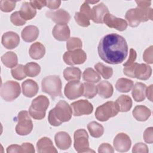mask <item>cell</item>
I'll return each instance as SVG.
<instances>
[{
  "mask_svg": "<svg viewBox=\"0 0 153 153\" xmlns=\"http://www.w3.org/2000/svg\"><path fill=\"white\" fill-rule=\"evenodd\" d=\"M97 51L102 60L109 64L117 65L123 62L127 57L128 45L124 37L112 33L101 38Z\"/></svg>",
  "mask_w": 153,
  "mask_h": 153,
  "instance_id": "6da1fadb",
  "label": "cell"
},
{
  "mask_svg": "<svg viewBox=\"0 0 153 153\" xmlns=\"http://www.w3.org/2000/svg\"><path fill=\"white\" fill-rule=\"evenodd\" d=\"M71 106L65 101L60 100L48 113V120L53 126H59L63 123L69 121L72 117Z\"/></svg>",
  "mask_w": 153,
  "mask_h": 153,
  "instance_id": "7a4b0ae2",
  "label": "cell"
},
{
  "mask_svg": "<svg viewBox=\"0 0 153 153\" xmlns=\"http://www.w3.org/2000/svg\"><path fill=\"white\" fill-rule=\"evenodd\" d=\"M42 91L51 96V98L63 97L62 93V83L60 77L57 75H49L45 76L41 82Z\"/></svg>",
  "mask_w": 153,
  "mask_h": 153,
  "instance_id": "3957f363",
  "label": "cell"
},
{
  "mask_svg": "<svg viewBox=\"0 0 153 153\" xmlns=\"http://www.w3.org/2000/svg\"><path fill=\"white\" fill-rule=\"evenodd\" d=\"M49 104V100L45 96H38L32 101L29 108V115L35 120H40L44 118Z\"/></svg>",
  "mask_w": 153,
  "mask_h": 153,
  "instance_id": "277c9868",
  "label": "cell"
},
{
  "mask_svg": "<svg viewBox=\"0 0 153 153\" xmlns=\"http://www.w3.org/2000/svg\"><path fill=\"white\" fill-rule=\"evenodd\" d=\"M118 112L119 111L115 103L108 101L96 108L95 117L99 121L104 122L116 116Z\"/></svg>",
  "mask_w": 153,
  "mask_h": 153,
  "instance_id": "5b68a950",
  "label": "cell"
},
{
  "mask_svg": "<svg viewBox=\"0 0 153 153\" xmlns=\"http://www.w3.org/2000/svg\"><path fill=\"white\" fill-rule=\"evenodd\" d=\"M21 90L19 82L14 81H7L1 87V97L7 102H11L20 94Z\"/></svg>",
  "mask_w": 153,
  "mask_h": 153,
  "instance_id": "8992f818",
  "label": "cell"
},
{
  "mask_svg": "<svg viewBox=\"0 0 153 153\" xmlns=\"http://www.w3.org/2000/svg\"><path fill=\"white\" fill-rule=\"evenodd\" d=\"M17 123L16 126V133L20 136L29 134L33 129V123L29 116V113L26 111H21L17 117Z\"/></svg>",
  "mask_w": 153,
  "mask_h": 153,
  "instance_id": "52a82bcc",
  "label": "cell"
},
{
  "mask_svg": "<svg viewBox=\"0 0 153 153\" xmlns=\"http://www.w3.org/2000/svg\"><path fill=\"white\" fill-rule=\"evenodd\" d=\"M74 146L78 152H94L89 148L88 135L85 129H78L74 132Z\"/></svg>",
  "mask_w": 153,
  "mask_h": 153,
  "instance_id": "ba28073f",
  "label": "cell"
},
{
  "mask_svg": "<svg viewBox=\"0 0 153 153\" xmlns=\"http://www.w3.org/2000/svg\"><path fill=\"white\" fill-rule=\"evenodd\" d=\"M63 59L68 65L74 66L84 63L87 59V54L82 49L68 51L64 53Z\"/></svg>",
  "mask_w": 153,
  "mask_h": 153,
  "instance_id": "9c48e42d",
  "label": "cell"
},
{
  "mask_svg": "<svg viewBox=\"0 0 153 153\" xmlns=\"http://www.w3.org/2000/svg\"><path fill=\"white\" fill-rule=\"evenodd\" d=\"M84 84L79 81H71L68 82L64 89L66 97L70 100L76 99L83 94Z\"/></svg>",
  "mask_w": 153,
  "mask_h": 153,
  "instance_id": "30bf717a",
  "label": "cell"
},
{
  "mask_svg": "<svg viewBox=\"0 0 153 153\" xmlns=\"http://www.w3.org/2000/svg\"><path fill=\"white\" fill-rule=\"evenodd\" d=\"M73 115L75 117L83 115H89L93 111L92 104L87 100H79L71 104Z\"/></svg>",
  "mask_w": 153,
  "mask_h": 153,
  "instance_id": "8fae6325",
  "label": "cell"
},
{
  "mask_svg": "<svg viewBox=\"0 0 153 153\" xmlns=\"http://www.w3.org/2000/svg\"><path fill=\"white\" fill-rule=\"evenodd\" d=\"M113 145L115 149L118 152H125L130 149L131 145V141L127 134L120 133L115 137Z\"/></svg>",
  "mask_w": 153,
  "mask_h": 153,
  "instance_id": "7c38bea8",
  "label": "cell"
},
{
  "mask_svg": "<svg viewBox=\"0 0 153 153\" xmlns=\"http://www.w3.org/2000/svg\"><path fill=\"white\" fill-rule=\"evenodd\" d=\"M105 23L109 27L114 28L118 31H123L127 27V22L121 18H118L110 13L105 15L103 19Z\"/></svg>",
  "mask_w": 153,
  "mask_h": 153,
  "instance_id": "4fadbf2b",
  "label": "cell"
},
{
  "mask_svg": "<svg viewBox=\"0 0 153 153\" xmlns=\"http://www.w3.org/2000/svg\"><path fill=\"white\" fill-rule=\"evenodd\" d=\"M46 16L57 25H66L71 19L69 13L63 9L48 11L46 13Z\"/></svg>",
  "mask_w": 153,
  "mask_h": 153,
  "instance_id": "5bb4252c",
  "label": "cell"
},
{
  "mask_svg": "<svg viewBox=\"0 0 153 153\" xmlns=\"http://www.w3.org/2000/svg\"><path fill=\"white\" fill-rule=\"evenodd\" d=\"M1 42L5 48L11 50L19 45L20 37L17 33L13 31H8L2 35Z\"/></svg>",
  "mask_w": 153,
  "mask_h": 153,
  "instance_id": "9a60e30c",
  "label": "cell"
},
{
  "mask_svg": "<svg viewBox=\"0 0 153 153\" xmlns=\"http://www.w3.org/2000/svg\"><path fill=\"white\" fill-rule=\"evenodd\" d=\"M109 13L108 7L103 2L93 6L91 9L92 20L96 23H103V19L106 14Z\"/></svg>",
  "mask_w": 153,
  "mask_h": 153,
  "instance_id": "2e32d148",
  "label": "cell"
},
{
  "mask_svg": "<svg viewBox=\"0 0 153 153\" xmlns=\"http://www.w3.org/2000/svg\"><path fill=\"white\" fill-rule=\"evenodd\" d=\"M54 141L58 148L62 150L69 149L72 143L69 134L65 131H59L54 136Z\"/></svg>",
  "mask_w": 153,
  "mask_h": 153,
  "instance_id": "e0dca14e",
  "label": "cell"
},
{
  "mask_svg": "<svg viewBox=\"0 0 153 153\" xmlns=\"http://www.w3.org/2000/svg\"><path fill=\"white\" fill-rule=\"evenodd\" d=\"M52 34L59 41H67L70 36V29L67 25H56L53 29Z\"/></svg>",
  "mask_w": 153,
  "mask_h": 153,
  "instance_id": "ac0fdd59",
  "label": "cell"
},
{
  "mask_svg": "<svg viewBox=\"0 0 153 153\" xmlns=\"http://www.w3.org/2000/svg\"><path fill=\"white\" fill-rule=\"evenodd\" d=\"M36 149L39 153H56L57 150L53 144L51 140L47 137L41 138L36 143Z\"/></svg>",
  "mask_w": 153,
  "mask_h": 153,
  "instance_id": "d6986e66",
  "label": "cell"
},
{
  "mask_svg": "<svg viewBox=\"0 0 153 153\" xmlns=\"http://www.w3.org/2000/svg\"><path fill=\"white\" fill-rule=\"evenodd\" d=\"M22 93L24 96L27 97H32L35 96L39 90L38 84L33 80L28 79L22 84Z\"/></svg>",
  "mask_w": 153,
  "mask_h": 153,
  "instance_id": "ffe728a7",
  "label": "cell"
},
{
  "mask_svg": "<svg viewBox=\"0 0 153 153\" xmlns=\"http://www.w3.org/2000/svg\"><path fill=\"white\" fill-rule=\"evenodd\" d=\"M39 35L38 28L33 25L26 26L22 31V39L27 42H32L35 41Z\"/></svg>",
  "mask_w": 153,
  "mask_h": 153,
  "instance_id": "44dd1931",
  "label": "cell"
},
{
  "mask_svg": "<svg viewBox=\"0 0 153 153\" xmlns=\"http://www.w3.org/2000/svg\"><path fill=\"white\" fill-rule=\"evenodd\" d=\"M134 13L136 19L140 23L153 20V10L152 8L137 7L134 8Z\"/></svg>",
  "mask_w": 153,
  "mask_h": 153,
  "instance_id": "7402d4cb",
  "label": "cell"
},
{
  "mask_svg": "<svg viewBox=\"0 0 153 153\" xmlns=\"http://www.w3.org/2000/svg\"><path fill=\"white\" fill-rule=\"evenodd\" d=\"M152 74V68L145 63H137L134 71L135 78L140 80H146Z\"/></svg>",
  "mask_w": 153,
  "mask_h": 153,
  "instance_id": "603a6c76",
  "label": "cell"
},
{
  "mask_svg": "<svg viewBox=\"0 0 153 153\" xmlns=\"http://www.w3.org/2000/svg\"><path fill=\"white\" fill-rule=\"evenodd\" d=\"M133 117L139 121H145L151 116V110L145 106L137 105L132 112Z\"/></svg>",
  "mask_w": 153,
  "mask_h": 153,
  "instance_id": "cb8c5ba5",
  "label": "cell"
},
{
  "mask_svg": "<svg viewBox=\"0 0 153 153\" xmlns=\"http://www.w3.org/2000/svg\"><path fill=\"white\" fill-rule=\"evenodd\" d=\"M98 94L102 98L108 99L112 96L114 92L112 85L108 81H102L97 85Z\"/></svg>",
  "mask_w": 153,
  "mask_h": 153,
  "instance_id": "d4e9b609",
  "label": "cell"
},
{
  "mask_svg": "<svg viewBox=\"0 0 153 153\" xmlns=\"http://www.w3.org/2000/svg\"><path fill=\"white\" fill-rule=\"evenodd\" d=\"M133 87L131 94L134 100L137 102L144 100L146 97V85L142 82H136Z\"/></svg>",
  "mask_w": 153,
  "mask_h": 153,
  "instance_id": "484cf974",
  "label": "cell"
},
{
  "mask_svg": "<svg viewBox=\"0 0 153 153\" xmlns=\"http://www.w3.org/2000/svg\"><path fill=\"white\" fill-rule=\"evenodd\" d=\"M45 53V48L43 44L39 42H36L32 44L29 50L30 57L35 60L41 59L44 57Z\"/></svg>",
  "mask_w": 153,
  "mask_h": 153,
  "instance_id": "4316f807",
  "label": "cell"
},
{
  "mask_svg": "<svg viewBox=\"0 0 153 153\" xmlns=\"http://www.w3.org/2000/svg\"><path fill=\"white\" fill-rule=\"evenodd\" d=\"M119 112H127L132 106V100L128 95H121L115 102Z\"/></svg>",
  "mask_w": 153,
  "mask_h": 153,
  "instance_id": "83f0119b",
  "label": "cell"
},
{
  "mask_svg": "<svg viewBox=\"0 0 153 153\" xmlns=\"http://www.w3.org/2000/svg\"><path fill=\"white\" fill-rule=\"evenodd\" d=\"M20 14L25 20H29L32 19L36 14V10L29 2H25L22 4L19 11Z\"/></svg>",
  "mask_w": 153,
  "mask_h": 153,
  "instance_id": "f1b7e54d",
  "label": "cell"
},
{
  "mask_svg": "<svg viewBox=\"0 0 153 153\" xmlns=\"http://www.w3.org/2000/svg\"><path fill=\"white\" fill-rule=\"evenodd\" d=\"M63 76L68 81H79L81 76V71L76 67H68L63 71Z\"/></svg>",
  "mask_w": 153,
  "mask_h": 153,
  "instance_id": "f546056e",
  "label": "cell"
},
{
  "mask_svg": "<svg viewBox=\"0 0 153 153\" xmlns=\"http://www.w3.org/2000/svg\"><path fill=\"white\" fill-rule=\"evenodd\" d=\"M82 78L87 82L92 84L97 83L101 79L100 74L91 68H88L84 70L82 74Z\"/></svg>",
  "mask_w": 153,
  "mask_h": 153,
  "instance_id": "4dcf8cb0",
  "label": "cell"
},
{
  "mask_svg": "<svg viewBox=\"0 0 153 153\" xmlns=\"http://www.w3.org/2000/svg\"><path fill=\"white\" fill-rule=\"evenodd\" d=\"M1 61L6 67L8 68H13L16 67L17 65V56L13 51H8L2 56Z\"/></svg>",
  "mask_w": 153,
  "mask_h": 153,
  "instance_id": "1f68e13d",
  "label": "cell"
},
{
  "mask_svg": "<svg viewBox=\"0 0 153 153\" xmlns=\"http://www.w3.org/2000/svg\"><path fill=\"white\" fill-rule=\"evenodd\" d=\"M133 86V81L131 79L121 78L117 80L115 84L116 89L121 93H127L131 90Z\"/></svg>",
  "mask_w": 153,
  "mask_h": 153,
  "instance_id": "d6a6232c",
  "label": "cell"
},
{
  "mask_svg": "<svg viewBox=\"0 0 153 153\" xmlns=\"http://www.w3.org/2000/svg\"><path fill=\"white\" fill-rule=\"evenodd\" d=\"M87 128L91 136L94 138L101 137L104 133V128L103 126L96 121H91L87 125Z\"/></svg>",
  "mask_w": 153,
  "mask_h": 153,
  "instance_id": "836d02e7",
  "label": "cell"
},
{
  "mask_svg": "<svg viewBox=\"0 0 153 153\" xmlns=\"http://www.w3.org/2000/svg\"><path fill=\"white\" fill-rule=\"evenodd\" d=\"M24 69L26 76L35 77L40 73L41 67L35 62H29L24 66Z\"/></svg>",
  "mask_w": 153,
  "mask_h": 153,
  "instance_id": "e575fe53",
  "label": "cell"
},
{
  "mask_svg": "<svg viewBox=\"0 0 153 153\" xmlns=\"http://www.w3.org/2000/svg\"><path fill=\"white\" fill-rule=\"evenodd\" d=\"M94 68L96 71L104 79H109L113 75V69L112 68L106 66L102 63H97L94 65Z\"/></svg>",
  "mask_w": 153,
  "mask_h": 153,
  "instance_id": "d590c367",
  "label": "cell"
},
{
  "mask_svg": "<svg viewBox=\"0 0 153 153\" xmlns=\"http://www.w3.org/2000/svg\"><path fill=\"white\" fill-rule=\"evenodd\" d=\"M83 95L87 99L93 98L97 93V85L90 82H84Z\"/></svg>",
  "mask_w": 153,
  "mask_h": 153,
  "instance_id": "8d00e7d4",
  "label": "cell"
},
{
  "mask_svg": "<svg viewBox=\"0 0 153 153\" xmlns=\"http://www.w3.org/2000/svg\"><path fill=\"white\" fill-rule=\"evenodd\" d=\"M82 47V41L76 37L69 38L66 42V48L68 51H74L81 49Z\"/></svg>",
  "mask_w": 153,
  "mask_h": 153,
  "instance_id": "74e56055",
  "label": "cell"
},
{
  "mask_svg": "<svg viewBox=\"0 0 153 153\" xmlns=\"http://www.w3.org/2000/svg\"><path fill=\"white\" fill-rule=\"evenodd\" d=\"M11 73L13 77L17 80H22L26 77L24 66L22 64H19L13 68L11 71Z\"/></svg>",
  "mask_w": 153,
  "mask_h": 153,
  "instance_id": "f35d334b",
  "label": "cell"
},
{
  "mask_svg": "<svg viewBox=\"0 0 153 153\" xmlns=\"http://www.w3.org/2000/svg\"><path fill=\"white\" fill-rule=\"evenodd\" d=\"M125 17L127 21L128 22V24L129 25V26L132 27H137L140 23L137 20V19L135 16V14L134 13V8H131L128 10L126 13Z\"/></svg>",
  "mask_w": 153,
  "mask_h": 153,
  "instance_id": "ab89813d",
  "label": "cell"
},
{
  "mask_svg": "<svg viewBox=\"0 0 153 153\" xmlns=\"http://www.w3.org/2000/svg\"><path fill=\"white\" fill-rule=\"evenodd\" d=\"M74 19L76 23L82 27H88L90 25V20L80 12H76L75 13Z\"/></svg>",
  "mask_w": 153,
  "mask_h": 153,
  "instance_id": "60d3db41",
  "label": "cell"
},
{
  "mask_svg": "<svg viewBox=\"0 0 153 153\" xmlns=\"http://www.w3.org/2000/svg\"><path fill=\"white\" fill-rule=\"evenodd\" d=\"M16 4V1L1 0L0 1V9L5 13H9L13 11Z\"/></svg>",
  "mask_w": 153,
  "mask_h": 153,
  "instance_id": "b9f144b4",
  "label": "cell"
},
{
  "mask_svg": "<svg viewBox=\"0 0 153 153\" xmlns=\"http://www.w3.org/2000/svg\"><path fill=\"white\" fill-rule=\"evenodd\" d=\"M10 20L11 23L15 26H23L26 22L20 14L19 11H15L11 14L10 16Z\"/></svg>",
  "mask_w": 153,
  "mask_h": 153,
  "instance_id": "7bdbcfd3",
  "label": "cell"
},
{
  "mask_svg": "<svg viewBox=\"0 0 153 153\" xmlns=\"http://www.w3.org/2000/svg\"><path fill=\"white\" fill-rule=\"evenodd\" d=\"M152 51H153V46L151 45L147 48L143 54V59L145 62L148 64H152L153 63V57H152Z\"/></svg>",
  "mask_w": 153,
  "mask_h": 153,
  "instance_id": "ee69618b",
  "label": "cell"
},
{
  "mask_svg": "<svg viewBox=\"0 0 153 153\" xmlns=\"http://www.w3.org/2000/svg\"><path fill=\"white\" fill-rule=\"evenodd\" d=\"M79 12L84 15H85L89 20L92 19V14H91V9L88 3L85 1L81 5L80 7Z\"/></svg>",
  "mask_w": 153,
  "mask_h": 153,
  "instance_id": "f6af8a7d",
  "label": "cell"
},
{
  "mask_svg": "<svg viewBox=\"0 0 153 153\" xmlns=\"http://www.w3.org/2000/svg\"><path fill=\"white\" fill-rule=\"evenodd\" d=\"M143 139L147 143L151 144L153 142V127L146 128L143 132Z\"/></svg>",
  "mask_w": 153,
  "mask_h": 153,
  "instance_id": "bcb514c9",
  "label": "cell"
},
{
  "mask_svg": "<svg viewBox=\"0 0 153 153\" xmlns=\"http://www.w3.org/2000/svg\"><path fill=\"white\" fill-rule=\"evenodd\" d=\"M132 152L133 153H148L149 152L148 148L146 145L143 143H136L132 149Z\"/></svg>",
  "mask_w": 153,
  "mask_h": 153,
  "instance_id": "7dc6e473",
  "label": "cell"
},
{
  "mask_svg": "<svg viewBox=\"0 0 153 153\" xmlns=\"http://www.w3.org/2000/svg\"><path fill=\"white\" fill-rule=\"evenodd\" d=\"M137 63H133L132 65L124 67L123 69L124 74L127 76H129L131 78H135L134 71H135V68L137 65Z\"/></svg>",
  "mask_w": 153,
  "mask_h": 153,
  "instance_id": "c3c4849f",
  "label": "cell"
},
{
  "mask_svg": "<svg viewBox=\"0 0 153 153\" xmlns=\"http://www.w3.org/2000/svg\"><path fill=\"white\" fill-rule=\"evenodd\" d=\"M136 57H137L136 51L134 49L131 48L130 50L129 57H128V60L123 64V66L124 67H127V66H128L132 65L133 63H134V61L136 59Z\"/></svg>",
  "mask_w": 153,
  "mask_h": 153,
  "instance_id": "681fc988",
  "label": "cell"
},
{
  "mask_svg": "<svg viewBox=\"0 0 153 153\" xmlns=\"http://www.w3.org/2000/svg\"><path fill=\"white\" fill-rule=\"evenodd\" d=\"M98 152L99 153H103V152L113 153L114 152V150L112 146L110 144L108 143H103L99 146L98 148Z\"/></svg>",
  "mask_w": 153,
  "mask_h": 153,
  "instance_id": "f907efd6",
  "label": "cell"
},
{
  "mask_svg": "<svg viewBox=\"0 0 153 153\" xmlns=\"http://www.w3.org/2000/svg\"><path fill=\"white\" fill-rule=\"evenodd\" d=\"M22 149V152L24 153H34L35 152L33 145L30 143H23L21 145Z\"/></svg>",
  "mask_w": 153,
  "mask_h": 153,
  "instance_id": "816d5d0a",
  "label": "cell"
},
{
  "mask_svg": "<svg viewBox=\"0 0 153 153\" xmlns=\"http://www.w3.org/2000/svg\"><path fill=\"white\" fill-rule=\"evenodd\" d=\"M47 1H30L29 3L35 8L41 10L44 7L46 6Z\"/></svg>",
  "mask_w": 153,
  "mask_h": 153,
  "instance_id": "f5cc1de1",
  "label": "cell"
},
{
  "mask_svg": "<svg viewBox=\"0 0 153 153\" xmlns=\"http://www.w3.org/2000/svg\"><path fill=\"white\" fill-rule=\"evenodd\" d=\"M61 4L60 1H47L46 6L50 9H57Z\"/></svg>",
  "mask_w": 153,
  "mask_h": 153,
  "instance_id": "db71d44e",
  "label": "cell"
},
{
  "mask_svg": "<svg viewBox=\"0 0 153 153\" xmlns=\"http://www.w3.org/2000/svg\"><path fill=\"white\" fill-rule=\"evenodd\" d=\"M7 152H22V146L18 145H11L7 147Z\"/></svg>",
  "mask_w": 153,
  "mask_h": 153,
  "instance_id": "11a10c76",
  "label": "cell"
},
{
  "mask_svg": "<svg viewBox=\"0 0 153 153\" xmlns=\"http://www.w3.org/2000/svg\"><path fill=\"white\" fill-rule=\"evenodd\" d=\"M135 2L137 4V7L143 8H148L151 4V1H136Z\"/></svg>",
  "mask_w": 153,
  "mask_h": 153,
  "instance_id": "9f6ffc18",
  "label": "cell"
},
{
  "mask_svg": "<svg viewBox=\"0 0 153 153\" xmlns=\"http://www.w3.org/2000/svg\"><path fill=\"white\" fill-rule=\"evenodd\" d=\"M152 86L153 85L151 84L146 89V96L151 102L152 101Z\"/></svg>",
  "mask_w": 153,
  "mask_h": 153,
  "instance_id": "6f0895ef",
  "label": "cell"
},
{
  "mask_svg": "<svg viewBox=\"0 0 153 153\" xmlns=\"http://www.w3.org/2000/svg\"><path fill=\"white\" fill-rule=\"evenodd\" d=\"M85 2L89 4H96V3H97V2H99V1H97L92 2V1H85Z\"/></svg>",
  "mask_w": 153,
  "mask_h": 153,
  "instance_id": "680465c9",
  "label": "cell"
}]
</instances>
